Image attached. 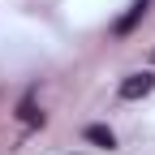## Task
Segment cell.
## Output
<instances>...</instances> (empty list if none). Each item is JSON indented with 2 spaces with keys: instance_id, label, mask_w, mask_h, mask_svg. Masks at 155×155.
Instances as JSON below:
<instances>
[{
  "instance_id": "2",
  "label": "cell",
  "mask_w": 155,
  "mask_h": 155,
  "mask_svg": "<svg viewBox=\"0 0 155 155\" xmlns=\"http://www.w3.org/2000/svg\"><path fill=\"white\" fill-rule=\"evenodd\" d=\"M147 5H151V0H134V5H129V13L121 17V22H116V35H129L134 26H138L142 17H147Z\"/></svg>"
},
{
  "instance_id": "3",
  "label": "cell",
  "mask_w": 155,
  "mask_h": 155,
  "mask_svg": "<svg viewBox=\"0 0 155 155\" xmlns=\"http://www.w3.org/2000/svg\"><path fill=\"white\" fill-rule=\"evenodd\" d=\"M17 112H22V121H26V125H43V112L35 108V95H26V99H22V108H17Z\"/></svg>"
},
{
  "instance_id": "1",
  "label": "cell",
  "mask_w": 155,
  "mask_h": 155,
  "mask_svg": "<svg viewBox=\"0 0 155 155\" xmlns=\"http://www.w3.org/2000/svg\"><path fill=\"white\" fill-rule=\"evenodd\" d=\"M151 91H155V78L151 73H129L121 82V99H147Z\"/></svg>"
},
{
  "instance_id": "5",
  "label": "cell",
  "mask_w": 155,
  "mask_h": 155,
  "mask_svg": "<svg viewBox=\"0 0 155 155\" xmlns=\"http://www.w3.org/2000/svg\"><path fill=\"white\" fill-rule=\"evenodd\" d=\"M151 61H155V48H151Z\"/></svg>"
},
{
  "instance_id": "4",
  "label": "cell",
  "mask_w": 155,
  "mask_h": 155,
  "mask_svg": "<svg viewBox=\"0 0 155 155\" xmlns=\"http://www.w3.org/2000/svg\"><path fill=\"white\" fill-rule=\"evenodd\" d=\"M86 138H91V142H99V147H116V138H112V129H108V125H91V129H86Z\"/></svg>"
}]
</instances>
